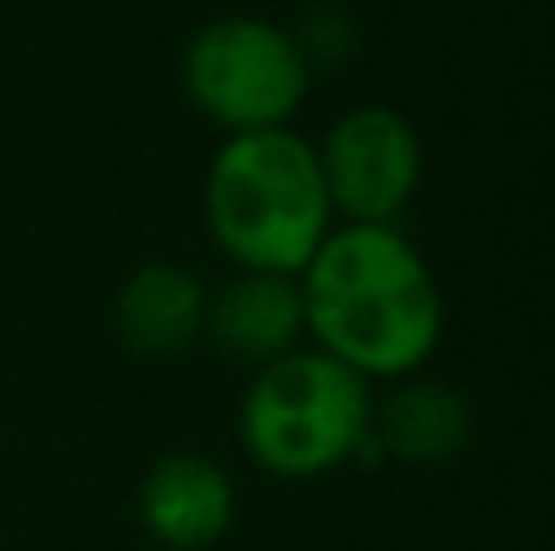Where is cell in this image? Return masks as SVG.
<instances>
[{
	"label": "cell",
	"instance_id": "5",
	"mask_svg": "<svg viewBox=\"0 0 555 551\" xmlns=\"http://www.w3.org/2000/svg\"><path fill=\"white\" fill-rule=\"evenodd\" d=\"M317 166H322L332 215L341 210L351 225H395V215L420 191V132L395 107H351L322 137Z\"/></svg>",
	"mask_w": 555,
	"mask_h": 551
},
{
	"label": "cell",
	"instance_id": "2",
	"mask_svg": "<svg viewBox=\"0 0 555 551\" xmlns=\"http://www.w3.org/2000/svg\"><path fill=\"white\" fill-rule=\"evenodd\" d=\"M205 225L244 273L297 279L332 234L317 146L287 127L230 137L205 176Z\"/></svg>",
	"mask_w": 555,
	"mask_h": 551
},
{
	"label": "cell",
	"instance_id": "6",
	"mask_svg": "<svg viewBox=\"0 0 555 551\" xmlns=\"http://www.w3.org/2000/svg\"><path fill=\"white\" fill-rule=\"evenodd\" d=\"M137 517L162 547L205 551L234 523V484L205 454H166L137 488Z\"/></svg>",
	"mask_w": 555,
	"mask_h": 551
},
{
	"label": "cell",
	"instance_id": "10",
	"mask_svg": "<svg viewBox=\"0 0 555 551\" xmlns=\"http://www.w3.org/2000/svg\"><path fill=\"white\" fill-rule=\"evenodd\" d=\"M293 44H297V54L307 59V68L346 64L351 49H356V29H351V20H346L341 10H312V15L293 29Z\"/></svg>",
	"mask_w": 555,
	"mask_h": 551
},
{
	"label": "cell",
	"instance_id": "8",
	"mask_svg": "<svg viewBox=\"0 0 555 551\" xmlns=\"http://www.w3.org/2000/svg\"><path fill=\"white\" fill-rule=\"evenodd\" d=\"M205 332L230 361L259 371L297 351V337L307 332L302 289L287 273H240L205 308Z\"/></svg>",
	"mask_w": 555,
	"mask_h": 551
},
{
	"label": "cell",
	"instance_id": "4",
	"mask_svg": "<svg viewBox=\"0 0 555 551\" xmlns=\"http://www.w3.org/2000/svg\"><path fill=\"white\" fill-rule=\"evenodd\" d=\"M185 98L230 137L273 132L302 107L312 68L297 54L293 29L254 15L210 20L195 29L181 59Z\"/></svg>",
	"mask_w": 555,
	"mask_h": 551
},
{
	"label": "cell",
	"instance_id": "9",
	"mask_svg": "<svg viewBox=\"0 0 555 551\" xmlns=\"http://www.w3.org/2000/svg\"><path fill=\"white\" fill-rule=\"evenodd\" d=\"M371 439L400 464H449L473 439L468 400L439 381H404L371 420Z\"/></svg>",
	"mask_w": 555,
	"mask_h": 551
},
{
	"label": "cell",
	"instance_id": "1",
	"mask_svg": "<svg viewBox=\"0 0 555 551\" xmlns=\"http://www.w3.org/2000/svg\"><path fill=\"white\" fill-rule=\"evenodd\" d=\"M317 351L365 381H404L443 337V293L395 225H341L297 273Z\"/></svg>",
	"mask_w": 555,
	"mask_h": 551
},
{
	"label": "cell",
	"instance_id": "7",
	"mask_svg": "<svg viewBox=\"0 0 555 551\" xmlns=\"http://www.w3.org/2000/svg\"><path fill=\"white\" fill-rule=\"evenodd\" d=\"M210 293L181 264H142L117 289V337L137 361H176L205 337Z\"/></svg>",
	"mask_w": 555,
	"mask_h": 551
},
{
	"label": "cell",
	"instance_id": "3",
	"mask_svg": "<svg viewBox=\"0 0 555 551\" xmlns=\"http://www.w3.org/2000/svg\"><path fill=\"white\" fill-rule=\"evenodd\" d=\"M371 381L326 351L259 367L240 406L244 454L273 478H322L371 445Z\"/></svg>",
	"mask_w": 555,
	"mask_h": 551
}]
</instances>
